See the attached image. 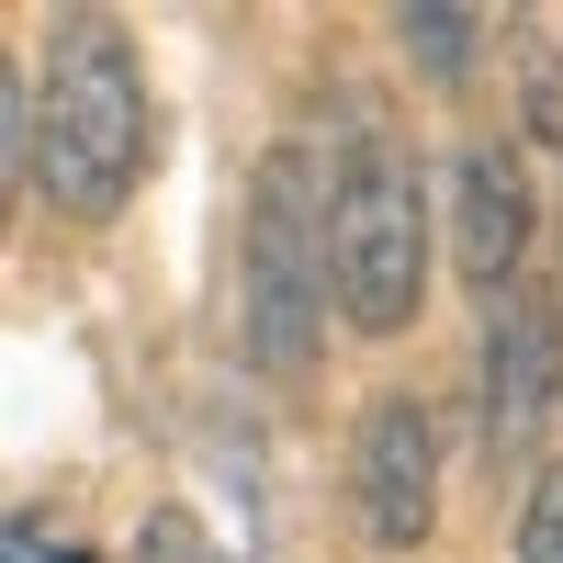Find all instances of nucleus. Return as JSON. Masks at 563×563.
<instances>
[{"mask_svg":"<svg viewBox=\"0 0 563 563\" xmlns=\"http://www.w3.org/2000/svg\"><path fill=\"white\" fill-rule=\"evenodd\" d=\"M147 169V68L135 34L102 12H57L45 34V79H34V180L57 214H113Z\"/></svg>","mask_w":563,"mask_h":563,"instance_id":"f257e3e1","label":"nucleus"},{"mask_svg":"<svg viewBox=\"0 0 563 563\" xmlns=\"http://www.w3.org/2000/svg\"><path fill=\"white\" fill-rule=\"evenodd\" d=\"M429 294V180L395 124H350L327 169V305L361 339H395Z\"/></svg>","mask_w":563,"mask_h":563,"instance_id":"f03ea898","label":"nucleus"},{"mask_svg":"<svg viewBox=\"0 0 563 563\" xmlns=\"http://www.w3.org/2000/svg\"><path fill=\"white\" fill-rule=\"evenodd\" d=\"M238 327L271 384H305L327 339V180L305 147H271L238 225Z\"/></svg>","mask_w":563,"mask_h":563,"instance_id":"7ed1b4c3","label":"nucleus"},{"mask_svg":"<svg viewBox=\"0 0 563 563\" xmlns=\"http://www.w3.org/2000/svg\"><path fill=\"white\" fill-rule=\"evenodd\" d=\"M563 406V305L552 282H507L485 305V462L496 474H530L541 462V429Z\"/></svg>","mask_w":563,"mask_h":563,"instance_id":"20e7f679","label":"nucleus"},{"mask_svg":"<svg viewBox=\"0 0 563 563\" xmlns=\"http://www.w3.org/2000/svg\"><path fill=\"white\" fill-rule=\"evenodd\" d=\"M350 507L384 552H417L440 519V440H429V406H372L361 440H350Z\"/></svg>","mask_w":563,"mask_h":563,"instance_id":"39448f33","label":"nucleus"},{"mask_svg":"<svg viewBox=\"0 0 563 563\" xmlns=\"http://www.w3.org/2000/svg\"><path fill=\"white\" fill-rule=\"evenodd\" d=\"M451 260H462L474 294H507L519 260H530V180H519V158L496 135H474L451 158Z\"/></svg>","mask_w":563,"mask_h":563,"instance_id":"423d86ee","label":"nucleus"},{"mask_svg":"<svg viewBox=\"0 0 563 563\" xmlns=\"http://www.w3.org/2000/svg\"><path fill=\"white\" fill-rule=\"evenodd\" d=\"M395 34H406V57L429 68V79H462V68H474V45H485V12H462V0H406Z\"/></svg>","mask_w":563,"mask_h":563,"instance_id":"0eeeda50","label":"nucleus"},{"mask_svg":"<svg viewBox=\"0 0 563 563\" xmlns=\"http://www.w3.org/2000/svg\"><path fill=\"white\" fill-rule=\"evenodd\" d=\"M124 563H238V552H225V541L192 519V507H147V530H135Z\"/></svg>","mask_w":563,"mask_h":563,"instance_id":"6e6552de","label":"nucleus"},{"mask_svg":"<svg viewBox=\"0 0 563 563\" xmlns=\"http://www.w3.org/2000/svg\"><path fill=\"white\" fill-rule=\"evenodd\" d=\"M23 158H34V102H23V68L0 57V225H12V192H23Z\"/></svg>","mask_w":563,"mask_h":563,"instance_id":"1a4fd4ad","label":"nucleus"},{"mask_svg":"<svg viewBox=\"0 0 563 563\" xmlns=\"http://www.w3.org/2000/svg\"><path fill=\"white\" fill-rule=\"evenodd\" d=\"M519 563H563V462L530 474V507H519Z\"/></svg>","mask_w":563,"mask_h":563,"instance_id":"9d476101","label":"nucleus"},{"mask_svg":"<svg viewBox=\"0 0 563 563\" xmlns=\"http://www.w3.org/2000/svg\"><path fill=\"white\" fill-rule=\"evenodd\" d=\"M0 563H90V552H0Z\"/></svg>","mask_w":563,"mask_h":563,"instance_id":"9b49d317","label":"nucleus"}]
</instances>
